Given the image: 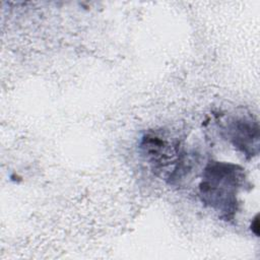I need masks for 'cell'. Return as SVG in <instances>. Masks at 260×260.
Returning <instances> with one entry per match:
<instances>
[{"label":"cell","instance_id":"cell-1","mask_svg":"<svg viewBox=\"0 0 260 260\" xmlns=\"http://www.w3.org/2000/svg\"><path fill=\"white\" fill-rule=\"evenodd\" d=\"M243 169L230 162H210L203 172L200 184L202 201L220 211L226 219L237 210V195L244 182Z\"/></svg>","mask_w":260,"mask_h":260},{"label":"cell","instance_id":"cell-2","mask_svg":"<svg viewBox=\"0 0 260 260\" xmlns=\"http://www.w3.org/2000/svg\"><path fill=\"white\" fill-rule=\"evenodd\" d=\"M230 131L234 145L245 154L252 156L258 152L259 128L257 122L240 119L233 123Z\"/></svg>","mask_w":260,"mask_h":260},{"label":"cell","instance_id":"cell-3","mask_svg":"<svg viewBox=\"0 0 260 260\" xmlns=\"http://www.w3.org/2000/svg\"><path fill=\"white\" fill-rule=\"evenodd\" d=\"M252 232L256 235L259 236V220H258V215H256V217L254 218V220L252 221Z\"/></svg>","mask_w":260,"mask_h":260}]
</instances>
